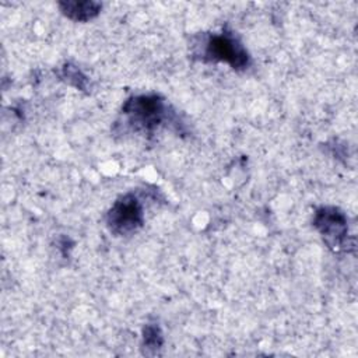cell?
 <instances>
[{
    "label": "cell",
    "instance_id": "cell-1",
    "mask_svg": "<svg viewBox=\"0 0 358 358\" xmlns=\"http://www.w3.org/2000/svg\"><path fill=\"white\" fill-rule=\"evenodd\" d=\"M193 55L206 63H227L242 71L250 66V56L242 42L229 31L203 34L193 45Z\"/></svg>",
    "mask_w": 358,
    "mask_h": 358
},
{
    "label": "cell",
    "instance_id": "cell-2",
    "mask_svg": "<svg viewBox=\"0 0 358 358\" xmlns=\"http://www.w3.org/2000/svg\"><path fill=\"white\" fill-rule=\"evenodd\" d=\"M122 115L130 130L150 134L168 119V106L158 94H140L124 101Z\"/></svg>",
    "mask_w": 358,
    "mask_h": 358
},
{
    "label": "cell",
    "instance_id": "cell-3",
    "mask_svg": "<svg viewBox=\"0 0 358 358\" xmlns=\"http://www.w3.org/2000/svg\"><path fill=\"white\" fill-rule=\"evenodd\" d=\"M106 227L116 236L136 234L144 224V208L134 193L120 196L106 213Z\"/></svg>",
    "mask_w": 358,
    "mask_h": 358
},
{
    "label": "cell",
    "instance_id": "cell-4",
    "mask_svg": "<svg viewBox=\"0 0 358 358\" xmlns=\"http://www.w3.org/2000/svg\"><path fill=\"white\" fill-rule=\"evenodd\" d=\"M312 222L330 249H345L348 245V221L338 207L322 206L316 208Z\"/></svg>",
    "mask_w": 358,
    "mask_h": 358
},
{
    "label": "cell",
    "instance_id": "cell-5",
    "mask_svg": "<svg viewBox=\"0 0 358 358\" xmlns=\"http://www.w3.org/2000/svg\"><path fill=\"white\" fill-rule=\"evenodd\" d=\"M62 14L71 21L87 22L98 17L102 4L94 0H63L57 3Z\"/></svg>",
    "mask_w": 358,
    "mask_h": 358
},
{
    "label": "cell",
    "instance_id": "cell-6",
    "mask_svg": "<svg viewBox=\"0 0 358 358\" xmlns=\"http://www.w3.org/2000/svg\"><path fill=\"white\" fill-rule=\"evenodd\" d=\"M164 344L162 330L157 323H147L143 327L141 350L145 355H155Z\"/></svg>",
    "mask_w": 358,
    "mask_h": 358
},
{
    "label": "cell",
    "instance_id": "cell-7",
    "mask_svg": "<svg viewBox=\"0 0 358 358\" xmlns=\"http://www.w3.org/2000/svg\"><path fill=\"white\" fill-rule=\"evenodd\" d=\"M60 77L63 81L70 84L71 87L80 90V91H87L88 88V77L80 70L78 66L73 63H64L62 70H60Z\"/></svg>",
    "mask_w": 358,
    "mask_h": 358
}]
</instances>
